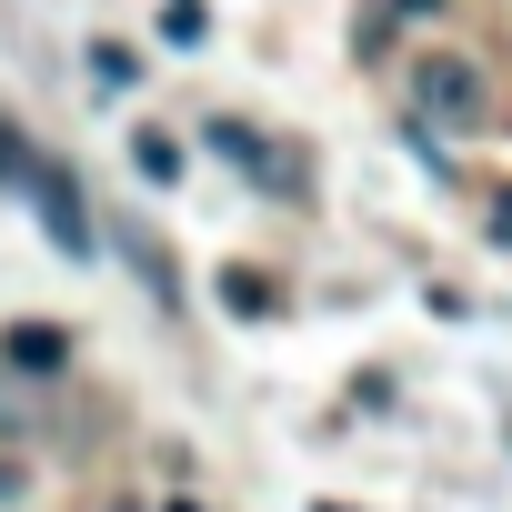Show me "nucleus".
Instances as JSON below:
<instances>
[{"instance_id": "10", "label": "nucleus", "mask_w": 512, "mask_h": 512, "mask_svg": "<svg viewBox=\"0 0 512 512\" xmlns=\"http://www.w3.org/2000/svg\"><path fill=\"white\" fill-rule=\"evenodd\" d=\"M0 502H21V462H0Z\"/></svg>"}, {"instance_id": "7", "label": "nucleus", "mask_w": 512, "mask_h": 512, "mask_svg": "<svg viewBox=\"0 0 512 512\" xmlns=\"http://www.w3.org/2000/svg\"><path fill=\"white\" fill-rule=\"evenodd\" d=\"M221 292H231V302H241V312H272V282H262V272H231V282H221Z\"/></svg>"}, {"instance_id": "4", "label": "nucleus", "mask_w": 512, "mask_h": 512, "mask_svg": "<svg viewBox=\"0 0 512 512\" xmlns=\"http://www.w3.org/2000/svg\"><path fill=\"white\" fill-rule=\"evenodd\" d=\"M11 362H21V372H61V362H71V332H51V322H21V332H11Z\"/></svg>"}, {"instance_id": "12", "label": "nucleus", "mask_w": 512, "mask_h": 512, "mask_svg": "<svg viewBox=\"0 0 512 512\" xmlns=\"http://www.w3.org/2000/svg\"><path fill=\"white\" fill-rule=\"evenodd\" d=\"M111 512H141V502H111Z\"/></svg>"}, {"instance_id": "9", "label": "nucleus", "mask_w": 512, "mask_h": 512, "mask_svg": "<svg viewBox=\"0 0 512 512\" xmlns=\"http://www.w3.org/2000/svg\"><path fill=\"white\" fill-rule=\"evenodd\" d=\"M492 241H512V191H502V201H492Z\"/></svg>"}, {"instance_id": "8", "label": "nucleus", "mask_w": 512, "mask_h": 512, "mask_svg": "<svg viewBox=\"0 0 512 512\" xmlns=\"http://www.w3.org/2000/svg\"><path fill=\"white\" fill-rule=\"evenodd\" d=\"M161 31H171V41L191 51V41H201V0H171V11H161Z\"/></svg>"}, {"instance_id": "6", "label": "nucleus", "mask_w": 512, "mask_h": 512, "mask_svg": "<svg viewBox=\"0 0 512 512\" xmlns=\"http://www.w3.org/2000/svg\"><path fill=\"white\" fill-rule=\"evenodd\" d=\"M0 181H11V191H21V181H31V141H21V131H11V121H0Z\"/></svg>"}, {"instance_id": "11", "label": "nucleus", "mask_w": 512, "mask_h": 512, "mask_svg": "<svg viewBox=\"0 0 512 512\" xmlns=\"http://www.w3.org/2000/svg\"><path fill=\"white\" fill-rule=\"evenodd\" d=\"M171 512H201V502H171Z\"/></svg>"}, {"instance_id": "2", "label": "nucleus", "mask_w": 512, "mask_h": 512, "mask_svg": "<svg viewBox=\"0 0 512 512\" xmlns=\"http://www.w3.org/2000/svg\"><path fill=\"white\" fill-rule=\"evenodd\" d=\"M211 151L221 161H241L251 181H262V191H302V151H282V141H262V131H251V121H211Z\"/></svg>"}, {"instance_id": "1", "label": "nucleus", "mask_w": 512, "mask_h": 512, "mask_svg": "<svg viewBox=\"0 0 512 512\" xmlns=\"http://www.w3.org/2000/svg\"><path fill=\"white\" fill-rule=\"evenodd\" d=\"M412 101H422V121H442V131H472V121H482V71H472L462 51H432V61L412 71Z\"/></svg>"}, {"instance_id": "5", "label": "nucleus", "mask_w": 512, "mask_h": 512, "mask_svg": "<svg viewBox=\"0 0 512 512\" xmlns=\"http://www.w3.org/2000/svg\"><path fill=\"white\" fill-rule=\"evenodd\" d=\"M131 161H141V171H151V181H171V171H181V151H171V141H161V131H131Z\"/></svg>"}, {"instance_id": "3", "label": "nucleus", "mask_w": 512, "mask_h": 512, "mask_svg": "<svg viewBox=\"0 0 512 512\" xmlns=\"http://www.w3.org/2000/svg\"><path fill=\"white\" fill-rule=\"evenodd\" d=\"M21 191L41 201V221H51V241H61L71 262H81V251H91V211H81V181H71V171H41V161H31V181H21Z\"/></svg>"}]
</instances>
